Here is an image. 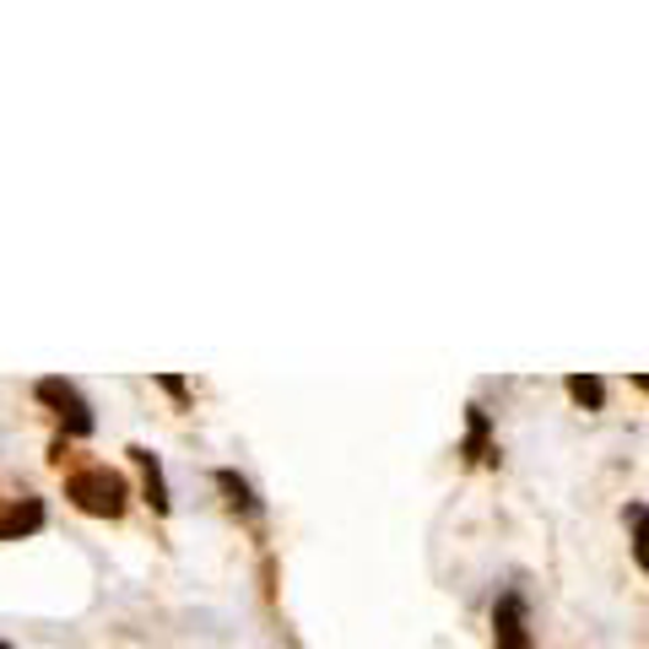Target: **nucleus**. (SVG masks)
Listing matches in <instances>:
<instances>
[{
    "label": "nucleus",
    "instance_id": "7ed1b4c3",
    "mask_svg": "<svg viewBox=\"0 0 649 649\" xmlns=\"http://www.w3.org/2000/svg\"><path fill=\"white\" fill-rule=\"evenodd\" d=\"M492 645L498 649H530V628H526V601L509 590V596H498V607H492Z\"/></svg>",
    "mask_w": 649,
    "mask_h": 649
},
{
    "label": "nucleus",
    "instance_id": "9b49d317",
    "mask_svg": "<svg viewBox=\"0 0 649 649\" xmlns=\"http://www.w3.org/2000/svg\"><path fill=\"white\" fill-rule=\"evenodd\" d=\"M639 390H649V379H639Z\"/></svg>",
    "mask_w": 649,
    "mask_h": 649
},
{
    "label": "nucleus",
    "instance_id": "0eeeda50",
    "mask_svg": "<svg viewBox=\"0 0 649 649\" xmlns=\"http://www.w3.org/2000/svg\"><path fill=\"white\" fill-rule=\"evenodd\" d=\"M568 396H573L579 406H590V411H601L607 385H601V379H590V373H573V379H568Z\"/></svg>",
    "mask_w": 649,
    "mask_h": 649
},
{
    "label": "nucleus",
    "instance_id": "9d476101",
    "mask_svg": "<svg viewBox=\"0 0 649 649\" xmlns=\"http://www.w3.org/2000/svg\"><path fill=\"white\" fill-rule=\"evenodd\" d=\"M158 385H162V390H168V396H173V401H184V396H190V385H184L179 373H162Z\"/></svg>",
    "mask_w": 649,
    "mask_h": 649
},
{
    "label": "nucleus",
    "instance_id": "6e6552de",
    "mask_svg": "<svg viewBox=\"0 0 649 649\" xmlns=\"http://www.w3.org/2000/svg\"><path fill=\"white\" fill-rule=\"evenodd\" d=\"M628 526H633V558H639V568L649 573V509L645 503L628 509Z\"/></svg>",
    "mask_w": 649,
    "mask_h": 649
},
{
    "label": "nucleus",
    "instance_id": "20e7f679",
    "mask_svg": "<svg viewBox=\"0 0 649 649\" xmlns=\"http://www.w3.org/2000/svg\"><path fill=\"white\" fill-rule=\"evenodd\" d=\"M43 530V498H17L6 515H0V541H22V536H33Z\"/></svg>",
    "mask_w": 649,
    "mask_h": 649
},
{
    "label": "nucleus",
    "instance_id": "f03ea898",
    "mask_svg": "<svg viewBox=\"0 0 649 649\" xmlns=\"http://www.w3.org/2000/svg\"><path fill=\"white\" fill-rule=\"evenodd\" d=\"M33 396H39V401L66 422V433H71V439H87V433H92V406H87V396H81L71 379H39V385H33Z\"/></svg>",
    "mask_w": 649,
    "mask_h": 649
},
{
    "label": "nucleus",
    "instance_id": "f8f14e48",
    "mask_svg": "<svg viewBox=\"0 0 649 649\" xmlns=\"http://www.w3.org/2000/svg\"><path fill=\"white\" fill-rule=\"evenodd\" d=\"M0 649H11V645H6V639H0Z\"/></svg>",
    "mask_w": 649,
    "mask_h": 649
},
{
    "label": "nucleus",
    "instance_id": "39448f33",
    "mask_svg": "<svg viewBox=\"0 0 649 649\" xmlns=\"http://www.w3.org/2000/svg\"><path fill=\"white\" fill-rule=\"evenodd\" d=\"M130 460L141 466V487H147V503L158 509V515H168V482H162V460L152 455L147 445H130Z\"/></svg>",
    "mask_w": 649,
    "mask_h": 649
},
{
    "label": "nucleus",
    "instance_id": "423d86ee",
    "mask_svg": "<svg viewBox=\"0 0 649 649\" xmlns=\"http://www.w3.org/2000/svg\"><path fill=\"white\" fill-rule=\"evenodd\" d=\"M217 487H222V492H228V503H233V509H239L243 520H260V498H254V487L243 482L239 471H217Z\"/></svg>",
    "mask_w": 649,
    "mask_h": 649
},
{
    "label": "nucleus",
    "instance_id": "1a4fd4ad",
    "mask_svg": "<svg viewBox=\"0 0 649 649\" xmlns=\"http://www.w3.org/2000/svg\"><path fill=\"white\" fill-rule=\"evenodd\" d=\"M482 445H487V417L471 406V439H466V455L477 460V455H482Z\"/></svg>",
    "mask_w": 649,
    "mask_h": 649
},
{
    "label": "nucleus",
    "instance_id": "f257e3e1",
    "mask_svg": "<svg viewBox=\"0 0 649 649\" xmlns=\"http://www.w3.org/2000/svg\"><path fill=\"white\" fill-rule=\"evenodd\" d=\"M66 498L77 503L81 515H98V520H120L124 503H130V482L109 466H87L66 477Z\"/></svg>",
    "mask_w": 649,
    "mask_h": 649
}]
</instances>
